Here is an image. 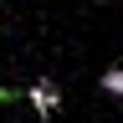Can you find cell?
I'll use <instances>...</instances> for the list:
<instances>
[{
	"mask_svg": "<svg viewBox=\"0 0 123 123\" xmlns=\"http://www.w3.org/2000/svg\"><path fill=\"white\" fill-rule=\"evenodd\" d=\"M26 103L36 108L41 118H51L56 103H62V92H56V82H31V87H26Z\"/></svg>",
	"mask_w": 123,
	"mask_h": 123,
	"instance_id": "obj_1",
	"label": "cell"
},
{
	"mask_svg": "<svg viewBox=\"0 0 123 123\" xmlns=\"http://www.w3.org/2000/svg\"><path fill=\"white\" fill-rule=\"evenodd\" d=\"M103 92H108V98H123V67H108L103 72V82H98Z\"/></svg>",
	"mask_w": 123,
	"mask_h": 123,
	"instance_id": "obj_2",
	"label": "cell"
}]
</instances>
